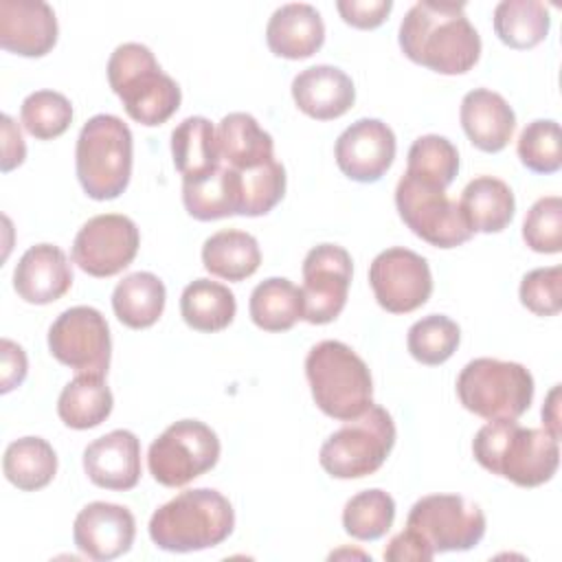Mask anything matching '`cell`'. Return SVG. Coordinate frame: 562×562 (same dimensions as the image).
Returning <instances> with one entry per match:
<instances>
[{
  "label": "cell",
  "instance_id": "obj_35",
  "mask_svg": "<svg viewBox=\"0 0 562 562\" xmlns=\"http://www.w3.org/2000/svg\"><path fill=\"white\" fill-rule=\"evenodd\" d=\"M459 173L457 147L439 134L419 136L406 156L404 176L435 189H448Z\"/></svg>",
  "mask_w": 562,
  "mask_h": 562
},
{
  "label": "cell",
  "instance_id": "obj_44",
  "mask_svg": "<svg viewBox=\"0 0 562 562\" xmlns=\"http://www.w3.org/2000/svg\"><path fill=\"white\" fill-rule=\"evenodd\" d=\"M435 558L430 544L411 527L400 531L391 538L389 547L384 549V560L391 562H428Z\"/></svg>",
  "mask_w": 562,
  "mask_h": 562
},
{
  "label": "cell",
  "instance_id": "obj_42",
  "mask_svg": "<svg viewBox=\"0 0 562 562\" xmlns=\"http://www.w3.org/2000/svg\"><path fill=\"white\" fill-rule=\"evenodd\" d=\"M520 303L536 316H555L562 310V268H536L520 281Z\"/></svg>",
  "mask_w": 562,
  "mask_h": 562
},
{
  "label": "cell",
  "instance_id": "obj_32",
  "mask_svg": "<svg viewBox=\"0 0 562 562\" xmlns=\"http://www.w3.org/2000/svg\"><path fill=\"white\" fill-rule=\"evenodd\" d=\"M248 312L259 329L288 331L303 318V292L290 279L270 277L255 285Z\"/></svg>",
  "mask_w": 562,
  "mask_h": 562
},
{
  "label": "cell",
  "instance_id": "obj_47",
  "mask_svg": "<svg viewBox=\"0 0 562 562\" xmlns=\"http://www.w3.org/2000/svg\"><path fill=\"white\" fill-rule=\"evenodd\" d=\"M558 397H560V386L555 384L551 389V393L547 395V402L542 406V424L553 437L560 439V404H558Z\"/></svg>",
  "mask_w": 562,
  "mask_h": 562
},
{
  "label": "cell",
  "instance_id": "obj_36",
  "mask_svg": "<svg viewBox=\"0 0 562 562\" xmlns=\"http://www.w3.org/2000/svg\"><path fill=\"white\" fill-rule=\"evenodd\" d=\"M395 520V501L384 490H364L351 496L342 509V527L356 540L382 538Z\"/></svg>",
  "mask_w": 562,
  "mask_h": 562
},
{
  "label": "cell",
  "instance_id": "obj_46",
  "mask_svg": "<svg viewBox=\"0 0 562 562\" xmlns=\"http://www.w3.org/2000/svg\"><path fill=\"white\" fill-rule=\"evenodd\" d=\"M26 158V145L20 134V127L13 123L9 114H2V171H11L20 167Z\"/></svg>",
  "mask_w": 562,
  "mask_h": 562
},
{
  "label": "cell",
  "instance_id": "obj_3",
  "mask_svg": "<svg viewBox=\"0 0 562 562\" xmlns=\"http://www.w3.org/2000/svg\"><path fill=\"white\" fill-rule=\"evenodd\" d=\"M235 527L231 501L211 487L180 492L149 518V538L158 549L189 553L222 544Z\"/></svg>",
  "mask_w": 562,
  "mask_h": 562
},
{
  "label": "cell",
  "instance_id": "obj_9",
  "mask_svg": "<svg viewBox=\"0 0 562 562\" xmlns=\"http://www.w3.org/2000/svg\"><path fill=\"white\" fill-rule=\"evenodd\" d=\"M217 459L220 439L215 430L198 419H180L151 441L147 468L160 485L182 487L209 472Z\"/></svg>",
  "mask_w": 562,
  "mask_h": 562
},
{
  "label": "cell",
  "instance_id": "obj_21",
  "mask_svg": "<svg viewBox=\"0 0 562 562\" xmlns=\"http://www.w3.org/2000/svg\"><path fill=\"white\" fill-rule=\"evenodd\" d=\"M292 99L310 119L331 121L351 110L356 88L345 70L318 64L301 70L292 79Z\"/></svg>",
  "mask_w": 562,
  "mask_h": 562
},
{
  "label": "cell",
  "instance_id": "obj_17",
  "mask_svg": "<svg viewBox=\"0 0 562 562\" xmlns=\"http://www.w3.org/2000/svg\"><path fill=\"white\" fill-rule=\"evenodd\" d=\"M136 536L132 512L116 503H88L72 522L75 547L97 562L114 560L130 551Z\"/></svg>",
  "mask_w": 562,
  "mask_h": 562
},
{
  "label": "cell",
  "instance_id": "obj_37",
  "mask_svg": "<svg viewBox=\"0 0 562 562\" xmlns=\"http://www.w3.org/2000/svg\"><path fill=\"white\" fill-rule=\"evenodd\" d=\"M461 329L443 314H428L411 325L406 336L408 353L428 367L446 362L459 347Z\"/></svg>",
  "mask_w": 562,
  "mask_h": 562
},
{
  "label": "cell",
  "instance_id": "obj_19",
  "mask_svg": "<svg viewBox=\"0 0 562 562\" xmlns=\"http://www.w3.org/2000/svg\"><path fill=\"white\" fill-rule=\"evenodd\" d=\"M83 470L88 479L103 490L125 492L140 479V441L132 430L116 428L83 450Z\"/></svg>",
  "mask_w": 562,
  "mask_h": 562
},
{
  "label": "cell",
  "instance_id": "obj_45",
  "mask_svg": "<svg viewBox=\"0 0 562 562\" xmlns=\"http://www.w3.org/2000/svg\"><path fill=\"white\" fill-rule=\"evenodd\" d=\"M0 358H2V371H0L2 386H0V391L9 393L11 389H15L24 382L29 362H26L24 349L18 342L9 340V338L0 340Z\"/></svg>",
  "mask_w": 562,
  "mask_h": 562
},
{
  "label": "cell",
  "instance_id": "obj_34",
  "mask_svg": "<svg viewBox=\"0 0 562 562\" xmlns=\"http://www.w3.org/2000/svg\"><path fill=\"white\" fill-rule=\"evenodd\" d=\"M551 26L549 7L538 0H503L494 9V33L516 50L538 46Z\"/></svg>",
  "mask_w": 562,
  "mask_h": 562
},
{
  "label": "cell",
  "instance_id": "obj_29",
  "mask_svg": "<svg viewBox=\"0 0 562 562\" xmlns=\"http://www.w3.org/2000/svg\"><path fill=\"white\" fill-rule=\"evenodd\" d=\"M167 290L154 272H132L112 292V310L130 329L151 327L165 310Z\"/></svg>",
  "mask_w": 562,
  "mask_h": 562
},
{
  "label": "cell",
  "instance_id": "obj_27",
  "mask_svg": "<svg viewBox=\"0 0 562 562\" xmlns=\"http://www.w3.org/2000/svg\"><path fill=\"white\" fill-rule=\"evenodd\" d=\"M171 156L182 180H198L220 167L217 130L204 116H189L171 132Z\"/></svg>",
  "mask_w": 562,
  "mask_h": 562
},
{
  "label": "cell",
  "instance_id": "obj_4",
  "mask_svg": "<svg viewBox=\"0 0 562 562\" xmlns=\"http://www.w3.org/2000/svg\"><path fill=\"white\" fill-rule=\"evenodd\" d=\"M108 83L123 101L127 116L140 125L167 123L180 108V86L160 70L154 53L138 42H125L108 59Z\"/></svg>",
  "mask_w": 562,
  "mask_h": 562
},
{
  "label": "cell",
  "instance_id": "obj_11",
  "mask_svg": "<svg viewBox=\"0 0 562 562\" xmlns=\"http://www.w3.org/2000/svg\"><path fill=\"white\" fill-rule=\"evenodd\" d=\"M395 206L402 222L430 246L457 248L474 235L459 202L450 200L443 189L426 187L408 176H402L395 187Z\"/></svg>",
  "mask_w": 562,
  "mask_h": 562
},
{
  "label": "cell",
  "instance_id": "obj_1",
  "mask_svg": "<svg viewBox=\"0 0 562 562\" xmlns=\"http://www.w3.org/2000/svg\"><path fill=\"white\" fill-rule=\"evenodd\" d=\"M402 53L439 75H463L481 57L479 31L463 2H415L400 24Z\"/></svg>",
  "mask_w": 562,
  "mask_h": 562
},
{
  "label": "cell",
  "instance_id": "obj_7",
  "mask_svg": "<svg viewBox=\"0 0 562 562\" xmlns=\"http://www.w3.org/2000/svg\"><path fill=\"white\" fill-rule=\"evenodd\" d=\"M457 395L463 408L494 422L518 419L533 400V375L520 362L474 358L457 378Z\"/></svg>",
  "mask_w": 562,
  "mask_h": 562
},
{
  "label": "cell",
  "instance_id": "obj_43",
  "mask_svg": "<svg viewBox=\"0 0 562 562\" xmlns=\"http://www.w3.org/2000/svg\"><path fill=\"white\" fill-rule=\"evenodd\" d=\"M340 18L353 29H378L393 9L391 0H338Z\"/></svg>",
  "mask_w": 562,
  "mask_h": 562
},
{
  "label": "cell",
  "instance_id": "obj_5",
  "mask_svg": "<svg viewBox=\"0 0 562 562\" xmlns=\"http://www.w3.org/2000/svg\"><path fill=\"white\" fill-rule=\"evenodd\" d=\"M305 375L316 406L334 419L360 417L373 404L367 362L340 340L316 342L305 358Z\"/></svg>",
  "mask_w": 562,
  "mask_h": 562
},
{
  "label": "cell",
  "instance_id": "obj_30",
  "mask_svg": "<svg viewBox=\"0 0 562 562\" xmlns=\"http://www.w3.org/2000/svg\"><path fill=\"white\" fill-rule=\"evenodd\" d=\"M114 397L101 375L79 373L70 380L57 400L59 419L75 430H88L105 422L112 413Z\"/></svg>",
  "mask_w": 562,
  "mask_h": 562
},
{
  "label": "cell",
  "instance_id": "obj_15",
  "mask_svg": "<svg viewBox=\"0 0 562 562\" xmlns=\"http://www.w3.org/2000/svg\"><path fill=\"white\" fill-rule=\"evenodd\" d=\"M369 283L375 301L391 314H408L432 294L428 261L408 248H386L369 266Z\"/></svg>",
  "mask_w": 562,
  "mask_h": 562
},
{
  "label": "cell",
  "instance_id": "obj_38",
  "mask_svg": "<svg viewBox=\"0 0 562 562\" xmlns=\"http://www.w3.org/2000/svg\"><path fill=\"white\" fill-rule=\"evenodd\" d=\"M20 121L33 138L53 140L70 127L72 105L61 92L35 90L22 101Z\"/></svg>",
  "mask_w": 562,
  "mask_h": 562
},
{
  "label": "cell",
  "instance_id": "obj_25",
  "mask_svg": "<svg viewBox=\"0 0 562 562\" xmlns=\"http://www.w3.org/2000/svg\"><path fill=\"white\" fill-rule=\"evenodd\" d=\"M217 145L222 160L248 171L274 160V140L248 112H231L217 125Z\"/></svg>",
  "mask_w": 562,
  "mask_h": 562
},
{
  "label": "cell",
  "instance_id": "obj_2",
  "mask_svg": "<svg viewBox=\"0 0 562 562\" xmlns=\"http://www.w3.org/2000/svg\"><path fill=\"white\" fill-rule=\"evenodd\" d=\"M472 454L487 472L518 487H538L553 479L560 446L547 428H525L516 419H494L479 428Z\"/></svg>",
  "mask_w": 562,
  "mask_h": 562
},
{
  "label": "cell",
  "instance_id": "obj_6",
  "mask_svg": "<svg viewBox=\"0 0 562 562\" xmlns=\"http://www.w3.org/2000/svg\"><path fill=\"white\" fill-rule=\"evenodd\" d=\"M134 138L130 127L114 114H94L79 132L75 169L81 189L92 200L119 198L132 176Z\"/></svg>",
  "mask_w": 562,
  "mask_h": 562
},
{
  "label": "cell",
  "instance_id": "obj_33",
  "mask_svg": "<svg viewBox=\"0 0 562 562\" xmlns=\"http://www.w3.org/2000/svg\"><path fill=\"white\" fill-rule=\"evenodd\" d=\"M2 470L11 485L22 492H35L53 481L57 454L42 437H20L7 446Z\"/></svg>",
  "mask_w": 562,
  "mask_h": 562
},
{
  "label": "cell",
  "instance_id": "obj_13",
  "mask_svg": "<svg viewBox=\"0 0 562 562\" xmlns=\"http://www.w3.org/2000/svg\"><path fill=\"white\" fill-rule=\"evenodd\" d=\"M140 246L136 224L121 213L90 217L72 241V261L90 277H114L125 270Z\"/></svg>",
  "mask_w": 562,
  "mask_h": 562
},
{
  "label": "cell",
  "instance_id": "obj_41",
  "mask_svg": "<svg viewBox=\"0 0 562 562\" xmlns=\"http://www.w3.org/2000/svg\"><path fill=\"white\" fill-rule=\"evenodd\" d=\"M522 239L542 255L562 250V200L558 195H547L531 204L522 222Z\"/></svg>",
  "mask_w": 562,
  "mask_h": 562
},
{
  "label": "cell",
  "instance_id": "obj_23",
  "mask_svg": "<svg viewBox=\"0 0 562 562\" xmlns=\"http://www.w3.org/2000/svg\"><path fill=\"white\" fill-rule=\"evenodd\" d=\"M268 48L283 59L312 57L325 42V24L321 13L305 2L279 7L266 26Z\"/></svg>",
  "mask_w": 562,
  "mask_h": 562
},
{
  "label": "cell",
  "instance_id": "obj_18",
  "mask_svg": "<svg viewBox=\"0 0 562 562\" xmlns=\"http://www.w3.org/2000/svg\"><path fill=\"white\" fill-rule=\"evenodd\" d=\"M57 18L42 0H0V46L22 57H44L57 44Z\"/></svg>",
  "mask_w": 562,
  "mask_h": 562
},
{
  "label": "cell",
  "instance_id": "obj_26",
  "mask_svg": "<svg viewBox=\"0 0 562 562\" xmlns=\"http://www.w3.org/2000/svg\"><path fill=\"white\" fill-rule=\"evenodd\" d=\"M459 209L472 233H501L514 220L516 200L507 182L479 176L465 184Z\"/></svg>",
  "mask_w": 562,
  "mask_h": 562
},
{
  "label": "cell",
  "instance_id": "obj_40",
  "mask_svg": "<svg viewBox=\"0 0 562 562\" xmlns=\"http://www.w3.org/2000/svg\"><path fill=\"white\" fill-rule=\"evenodd\" d=\"M285 193V169L279 160L241 171V209L239 215L259 217L270 213Z\"/></svg>",
  "mask_w": 562,
  "mask_h": 562
},
{
  "label": "cell",
  "instance_id": "obj_14",
  "mask_svg": "<svg viewBox=\"0 0 562 562\" xmlns=\"http://www.w3.org/2000/svg\"><path fill=\"white\" fill-rule=\"evenodd\" d=\"M353 277L351 255L336 244H318L303 259V321L325 325L338 318Z\"/></svg>",
  "mask_w": 562,
  "mask_h": 562
},
{
  "label": "cell",
  "instance_id": "obj_16",
  "mask_svg": "<svg viewBox=\"0 0 562 562\" xmlns=\"http://www.w3.org/2000/svg\"><path fill=\"white\" fill-rule=\"evenodd\" d=\"M395 134L380 119H358L336 140L338 169L356 182H378L395 158Z\"/></svg>",
  "mask_w": 562,
  "mask_h": 562
},
{
  "label": "cell",
  "instance_id": "obj_8",
  "mask_svg": "<svg viewBox=\"0 0 562 562\" xmlns=\"http://www.w3.org/2000/svg\"><path fill=\"white\" fill-rule=\"evenodd\" d=\"M395 446V424L384 406L371 404L360 417L347 419L321 446L318 461L334 479H362L382 468Z\"/></svg>",
  "mask_w": 562,
  "mask_h": 562
},
{
  "label": "cell",
  "instance_id": "obj_31",
  "mask_svg": "<svg viewBox=\"0 0 562 562\" xmlns=\"http://www.w3.org/2000/svg\"><path fill=\"white\" fill-rule=\"evenodd\" d=\"M235 312V294L224 283L211 279H195L182 290L180 314L184 323L195 331H222L233 323Z\"/></svg>",
  "mask_w": 562,
  "mask_h": 562
},
{
  "label": "cell",
  "instance_id": "obj_24",
  "mask_svg": "<svg viewBox=\"0 0 562 562\" xmlns=\"http://www.w3.org/2000/svg\"><path fill=\"white\" fill-rule=\"evenodd\" d=\"M182 202L187 213L200 222L239 215L241 171L220 165L198 180H182Z\"/></svg>",
  "mask_w": 562,
  "mask_h": 562
},
{
  "label": "cell",
  "instance_id": "obj_22",
  "mask_svg": "<svg viewBox=\"0 0 562 562\" xmlns=\"http://www.w3.org/2000/svg\"><path fill=\"white\" fill-rule=\"evenodd\" d=\"M459 119L470 143L487 154L505 149L516 130L512 105L503 94L487 88H474L463 97Z\"/></svg>",
  "mask_w": 562,
  "mask_h": 562
},
{
  "label": "cell",
  "instance_id": "obj_12",
  "mask_svg": "<svg viewBox=\"0 0 562 562\" xmlns=\"http://www.w3.org/2000/svg\"><path fill=\"white\" fill-rule=\"evenodd\" d=\"M50 356L77 373L105 375L112 356L105 316L90 305L64 310L48 329Z\"/></svg>",
  "mask_w": 562,
  "mask_h": 562
},
{
  "label": "cell",
  "instance_id": "obj_10",
  "mask_svg": "<svg viewBox=\"0 0 562 562\" xmlns=\"http://www.w3.org/2000/svg\"><path fill=\"white\" fill-rule=\"evenodd\" d=\"M406 527L415 529L435 555L468 551L485 536V514L476 503L459 494H428L411 507Z\"/></svg>",
  "mask_w": 562,
  "mask_h": 562
},
{
  "label": "cell",
  "instance_id": "obj_28",
  "mask_svg": "<svg viewBox=\"0 0 562 562\" xmlns=\"http://www.w3.org/2000/svg\"><path fill=\"white\" fill-rule=\"evenodd\" d=\"M204 268L226 281H244L252 277L261 263L257 239L237 228L213 233L202 246Z\"/></svg>",
  "mask_w": 562,
  "mask_h": 562
},
{
  "label": "cell",
  "instance_id": "obj_39",
  "mask_svg": "<svg viewBox=\"0 0 562 562\" xmlns=\"http://www.w3.org/2000/svg\"><path fill=\"white\" fill-rule=\"evenodd\" d=\"M518 158L533 173H555L562 167L560 125L553 119L531 121L518 136Z\"/></svg>",
  "mask_w": 562,
  "mask_h": 562
},
{
  "label": "cell",
  "instance_id": "obj_20",
  "mask_svg": "<svg viewBox=\"0 0 562 562\" xmlns=\"http://www.w3.org/2000/svg\"><path fill=\"white\" fill-rule=\"evenodd\" d=\"M72 285V268L61 248L53 244L31 246L13 270V288L20 299L33 305H48L61 299Z\"/></svg>",
  "mask_w": 562,
  "mask_h": 562
}]
</instances>
